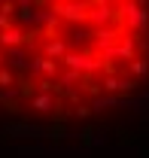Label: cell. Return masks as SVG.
I'll list each match as a JSON object with an SVG mask.
<instances>
[{"mask_svg":"<svg viewBox=\"0 0 149 158\" xmlns=\"http://www.w3.org/2000/svg\"><path fill=\"white\" fill-rule=\"evenodd\" d=\"M146 85V0H0L3 118L79 125Z\"/></svg>","mask_w":149,"mask_h":158,"instance_id":"1","label":"cell"}]
</instances>
